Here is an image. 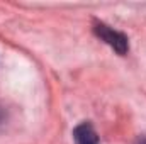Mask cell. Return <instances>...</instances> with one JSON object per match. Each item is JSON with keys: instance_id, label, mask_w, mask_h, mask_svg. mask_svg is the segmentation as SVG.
I'll list each match as a JSON object with an SVG mask.
<instances>
[{"instance_id": "obj_3", "label": "cell", "mask_w": 146, "mask_h": 144, "mask_svg": "<svg viewBox=\"0 0 146 144\" xmlns=\"http://www.w3.org/2000/svg\"><path fill=\"white\" fill-rule=\"evenodd\" d=\"M138 144H146V137H141V139H138Z\"/></svg>"}, {"instance_id": "obj_1", "label": "cell", "mask_w": 146, "mask_h": 144, "mask_svg": "<svg viewBox=\"0 0 146 144\" xmlns=\"http://www.w3.org/2000/svg\"><path fill=\"white\" fill-rule=\"evenodd\" d=\"M94 32H95V36L99 39H102L106 44H109L117 54H126L127 53L129 42H127V37L124 36L122 32L109 27L104 22H95L94 24Z\"/></svg>"}, {"instance_id": "obj_2", "label": "cell", "mask_w": 146, "mask_h": 144, "mask_svg": "<svg viewBox=\"0 0 146 144\" xmlns=\"http://www.w3.org/2000/svg\"><path fill=\"white\" fill-rule=\"evenodd\" d=\"M73 139L76 144H100L99 136L95 132V129L92 127V124L88 122H82L75 127L73 131Z\"/></svg>"}]
</instances>
